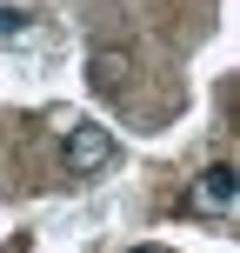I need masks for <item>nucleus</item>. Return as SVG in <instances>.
Segmentation results:
<instances>
[{"instance_id":"obj_5","label":"nucleus","mask_w":240,"mask_h":253,"mask_svg":"<svg viewBox=\"0 0 240 253\" xmlns=\"http://www.w3.org/2000/svg\"><path fill=\"white\" fill-rule=\"evenodd\" d=\"M134 253H160V247H134Z\"/></svg>"},{"instance_id":"obj_1","label":"nucleus","mask_w":240,"mask_h":253,"mask_svg":"<svg viewBox=\"0 0 240 253\" xmlns=\"http://www.w3.org/2000/svg\"><path fill=\"white\" fill-rule=\"evenodd\" d=\"M60 160H67V173H100V167L114 160V133H107V126H94V120L67 126V147H60Z\"/></svg>"},{"instance_id":"obj_3","label":"nucleus","mask_w":240,"mask_h":253,"mask_svg":"<svg viewBox=\"0 0 240 253\" xmlns=\"http://www.w3.org/2000/svg\"><path fill=\"white\" fill-rule=\"evenodd\" d=\"M87 74H94V87H100V93H120V80H127V53H120V47H100V53L87 60Z\"/></svg>"},{"instance_id":"obj_4","label":"nucleus","mask_w":240,"mask_h":253,"mask_svg":"<svg viewBox=\"0 0 240 253\" xmlns=\"http://www.w3.org/2000/svg\"><path fill=\"white\" fill-rule=\"evenodd\" d=\"M13 34H27V13L20 7H0V40H13Z\"/></svg>"},{"instance_id":"obj_2","label":"nucleus","mask_w":240,"mask_h":253,"mask_svg":"<svg viewBox=\"0 0 240 253\" xmlns=\"http://www.w3.org/2000/svg\"><path fill=\"white\" fill-rule=\"evenodd\" d=\"M234 200H240V173L227 160H214L200 180H193V207H200V213H234Z\"/></svg>"}]
</instances>
